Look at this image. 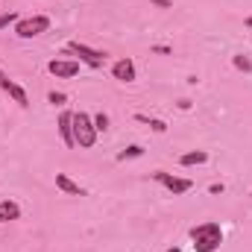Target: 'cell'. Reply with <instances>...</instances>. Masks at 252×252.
<instances>
[{"label": "cell", "mask_w": 252, "mask_h": 252, "mask_svg": "<svg viewBox=\"0 0 252 252\" xmlns=\"http://www.w3.org/2000/svg\"><path fill=\"white\" fill-rule=\"evenodd\" d=\"M190 241H193V252H217L223 244V229H220V223L205 220L190 229Z\"/></svg>", "instance_id": "1"}, {"label": "cell", "mask_w": 252, "mask_h": 252, "mask_svg": "<svg viewBox=\"0 0 252 252\" xmlns=\"http://www.w3.org/2000/svg\"><path fill=\"white\" fill-rule=\"evenodd\" d=\"M97 126H94V118L91 115H85V112H73V141H76V147H82V150H91L94 144H97Z\"/></svg>", "instance_id": "2"}, {"label": "cell", "mask_w": 252, "mask_h": 252, "mask_svg": "<svg viewBox=\"0 0 252 252\" xmlns=\"http://www.w3.org/2000/svg\"><path fill=\"white\" fill-rule=\"evenodd\" d=\"M64 53H67V56H76L79 64H88L91 70H97V67L106 64V53H103V50H94V47H88V44H82V41H67V44H64Z\"/></svg>", "instance_id": "3"}, {"label": "cell", "mask_w": 252, "mask_h": 252, "mask_svg": "<svg viewBox=\"0 0 252 252\" xmlns=\"http://www.w3.org/2000/svg\"><path fill=\"white\" fill-rule=\"evenodd\" d=\"M50 30V18L47 15H30V18H21L15 24V35L18 38H38Z\"/></svg>", "instance_id": "4"}, {"label": "cell", "mask_w": 252, "mask_h": 252, "mask_svg": "<svg viewBox=\"0 0 252 252\" xmlns=\"http://www.w3.org/2000/svg\"><path fill=\"white\" fill-rule=\"evenodd\" d=\"M153 179H156L161 188H167L173 196H182V193H188V190L193 188L190 179H185V176H173V173H167V170H156Z\"/></svg>", "instance_id": "5"}, {"label": "cell", "mask_w": 252, "mask_h": 252, "mask_svg": "<svg viewBox=\"0 0 252 252\" xmlns=\"http://www.w3.org/2000/svg\"><path fill=\"white\" fill-rule=\"evenodd\" d=\"M47 70L53 76H59V79H70V76L79 73V62L76 59H53V62L47 64Z\"/></svg>", "instance_id": "6"}, {"label": "cell", "mask_w": 252, "mask_h": 252, "mask_svg": "<svg viewBox=\"0 0 252 252\" xmlns=\"http://www.w3.org/2000/svg\"><path fill=\"white\" fill-rule=\"evenodd\" d=\"M112 76H115L118 82H135V76H138L135 62H132V59H118V62L112 64Z\"/></svg>", "instance_id": "7"}, {"label": "cell", "mask_w": 252, "mask_h": 252, "mask_svg": "<svg viewBox=\"0 0 252 252\" xmlns=\"http://www.w3.org/2000/svg\"><path fill=\"white\" fill-rule=\"evenodd\" d=\"M0 88H3V91H6V94H9V97L18 103V106H21V109H27V106H30V97H27V91H24V88H21L15 79H9V76H6V79L0 82Z\"/></svg>", "instance_id": "8"}, {"label": "cell", "mask_w": 252, "mask_h": 252, "mask_svg": "<svg viewBox=\"0 0 252 252\" xmlns=\"http://www.w3.org/2000/svg\"><path fill=\"white\" fill-rule=\"evenodd\" d=\"M56 126H59V135H62L64 147H76V141H73V112H62Z\"/></svg>", "instance_id": "9"}, {"label": "cell", "mask_w": 252, "mask_h": 252, "mask_svg": "<svg viewBox=\"0 0 252 252\" xmlns=\"http://www.w3.org/2000/svg\"><path fill=\"white\" fill-rule=\"evenodd\" d=\"M56 188L62 193H67V196H85V188L79 182H73L67 173H56Z\"/></svg>", "instance_id": "10"}, {"label": "cell", "mask_w": 252, "mask_h": 252, "mask_svg": "<svg viewBox=\"0 0 252 252\" xmlns=\"http://www.w3.org/2000/svg\"><path fill=\"white\" fill-rule=\"evenodd\" d=\"M18 217H21V205L15 199H0V223L18 220Z\"/></svg>", "instance_id": "11"}, {"label": "cell", "mask_w": 252, "mask_h": 252, "mask_svg": "<svg viewBox=\"0 0 252 252\" xmlns=\"http://www.w3.org/2000/svg\"><path fill=\"white\" fill-rule=\"evenodd\" d=\"M205 161H208V153H205V150H190V153H185V156L179 158L182 167H199V164H205Z\"/></svg>", "instance_id": "12"}, {"label": "cell", "mask_w": 252, "mask_h": 252, "mask_svg": "<svg viewBox=\"0 0 252 252\" xmlns=\"http://www.w3.org/2000/svg\"><path fill=\"white\" fill-rule=\"evenodd\" d=\"M144 156V147L141 144H129L126 150H121L118 153V161H129V158H141Z\"/></svg>", "instance_id": "13"}, {"label": "cell", "mask_w": 252, "mask_h": 252, "mask_svg": "<svg viewBox=\"0 0 252 252\" xmlns=\"http://www.w3.org/2000/svg\"><path fill=\"white\" fill-rule=\"evenodd\" d=\"M135 121H141V124H150L153 132H167V124L164 121H158V118H147V115H135Z\"/></svg>", "instance_id": "14"}, {"label": "cell", "mask_w": 252, "mask_h": 252, "mask_svg": "<svg viewBox=\"0 0 252 252\" xmlns=\"http://www.w3.org/2000/svg\"><path fill=\"white\" fill-rule=\"evenodd\" d=\"M232 64H235L238 70H244V73H250L252 70V62L247 59V56H232Z\"/></svg>", "instance_id": "15"}, {"label": "cell", "mask_w": 252, "mask_h": 252, "mask_svg": "<svg viewBox=\"0 0 252 252\" xmlns=\"http://www.w3.org/2000/svg\"><path fill=\"white\" fill-rule=\"evenodd\" d=\"M18 21H21V15H18V12H3V15H0V30H3V27H9V24H18Z\"/></svg>", "instance_id": "16"}, {"label": "cell", "mask_w": 252, "mask_h": 252, "mask_svg": "<svg viewBox=\"0 0 252 252\" xmlns=\"http://www.w3.org/2000/svg\"><path fill=\"white\" fill-rule=\"evenodd\" d=\"M47 103H53V106H64V103H67V94H62V91H50V94H47Z\"/></svg>", "instance_id": "17"}, {"label": "cell", "mask_w": 252, "mask_h": 252, "mask_svg": "<svg viewBox=\"0 0 252 252\" xmlns=\"http://www.w3.org/2000/svg\"><path fill=\"white\" fill-rule=\"evenodd\" d=\"M94 126H97V132H106V129H109V115H106V112L94 115Z\"/></svg>", "instance_id": "18"}, {"label": "cell", "mask_w": 252, "mask_h": 252, "mask_svg": "<svg viewBox=\"0 0 252 252\" xmlns=\"http://www.w3.org/2000/svg\"><path fill=\"white\" fill-rule=\"evenodd\" d=\"M153 3H156V6H161V9H170V6H173L170 0H153Z\"/></svg>", "instance_id": "19"}, {"label": "cell", "mask_w": 252, "mask_h": 252, "mask_svg": "<svg viewBox=\"0 0 252 252\" xmlns=\"http://www.w3.org/2000/svg\"><path fill=\"white\" fill-rule=\"evenodd\" d=\"M247 27H250V30H252V15H250V18H247Z\"/></svg>", "instance_id": "20"}, {"label": "cell", "mask_w": 252, "mask_h": 252, "mask_svg": "<svg viewBox=\"0 0 252 252\" xmlns=\"http://www.w3.org/2000/svg\"><path fill=\"white\" fill-rule=\"evenodd\" d=\"M3 79H6V73H3V67H0V82H3Z\"/></svg>", "instance_id": "21"}, {"label": "cell", "mask_w": 252, "mask_h": 252, "mask_svg": "<svg viewBox=\"0 0 252 252\" xmlns=\"http://www.w3.org/2000/svg\"><path fill=\"white\" fill-rule=\"evenodd\" d=\"M167 252H182V250H179V247H173V250H167Z\"/></svg>", "instance_id": "22"}]
</instances>
